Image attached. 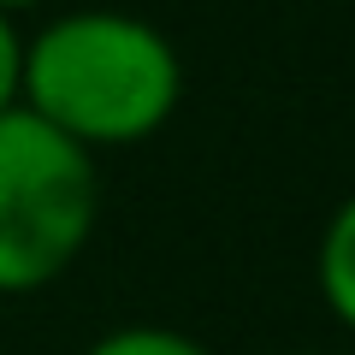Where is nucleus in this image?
<instances>
[{
  "mask_svg": "<svg viewBox=\"0 0 355 355\" xmlns=\"http://www.w3.org/2000/svg\"><path fill=\"white\" fill-rule=\"evenodd\" d=\"M184 60L160 24L119 6L60 12L24 36V101L77 148H130L172 125Z\"/></svg>",
  "mask_w": 355,
  "mask_h": 355,
  "instance_id": "f257e3e1",
  "label": "nucleus"
},
{
  "mask_svg": "<svg viewBox=\"0 0 355 355\" xmlns=\"http://www.w3.org/2000/svg\"><path fill=\"white\" fill-rule=\"evenodd\" d=\"M95 154L42 125L30 107L0 113V296H30L65 279L95 237Z\"/></svg>",
  "mask_w": 355,
  "mask_h": 355,
  "instance_id": "f03ea898",
  "label": "nucleus"
},
{
  "mask_svg": "<svg viewBox=\"0 0 355 355\" xmlns=\"http://www.w3.org/2000/svg\"><path fill=\"white\" fill-rule=\"evenodd\" d=\"M314 284H320V302H326V314L355 338V196H343V202L331 207L326 231H320V249H314Z\"/></svg>",
  "mask_w": 355,
  "mask_h": 355,
  "instance_id": "7ed1b4c3",
  "label": "nucleus"
},
{
  "mask_svg": "<svg viewBox=\"0 0 355 355\" xmlns=\"http://www.w3.org/2000/svg\"><path fill=\"white\" fill-rule=\"evenodd\" d=\"M83 355H214V349L202 338H190V331H178V326H113Z\"/></svg>",
  "mask_w": 355,
  "mask_h": 355,
  "instance_id": "20e7f679",
  "label": "nucleus"
},
{
  "mask_svg": "<svg viewBox=\"0 0 355 355\" xmlns=\"http://www.w3.org/2000/svg\"><path fill=\"white\" fill-rule=\"evenodd\" d=\"M18 101H24V30L0 12V113H12Z\"/></svg>",
  "mask_w": 355,
  "mask_h": 355,
  "instance_id": "39448f33",
  "label": "nucleus"
},
{
  "mask_svg": "<svg viewBox=\"0 0 355 355\" xmlns=\"http://www.w3.org/2000/svg\"><path fill=\"white\" fill-rule=\"evenodd\" d=\"M36 6H48V0H0V12L18 18V12H36Z\"/></svg>",
  "mask_w": 355,
  "mask_h": 355,
  "instance_id": "423d86ee",
  "label": "nucleus"
},
{
  "mask_svg": "<svg viewBox=\"0 0 355 355\" xmlns=\"http://www.w3.org/2000/svg\"><path fill=\"white\" fill-rule=\"evenodd\" d=\"M284 355H320V349H284Z\"/></svg>",
  "mask_w": 355,
  "mask_h": 355,
  "instance_id": "0eeeda50",
  "label": "nucleus"
}]
</instances>
